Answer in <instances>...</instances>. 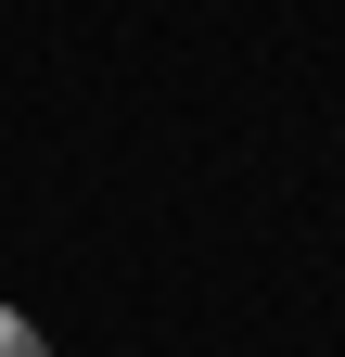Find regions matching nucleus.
Wrapping results in <instances>:
<instances>
[{"instance_id": "obj_1", "label": "nucleus", "mask_w": 345, "mask_h": 357, "mask_svg": "<svg viewBox=\"0 0 345 357\" xmlns=\"http://www.w3.org/2000/svg\"><path fill=\"white\" fill-rule=\"evenodd\" d=\"M0 357H52V344H38V319H26V306H0Z\"/></svg>"}]
</instances>
